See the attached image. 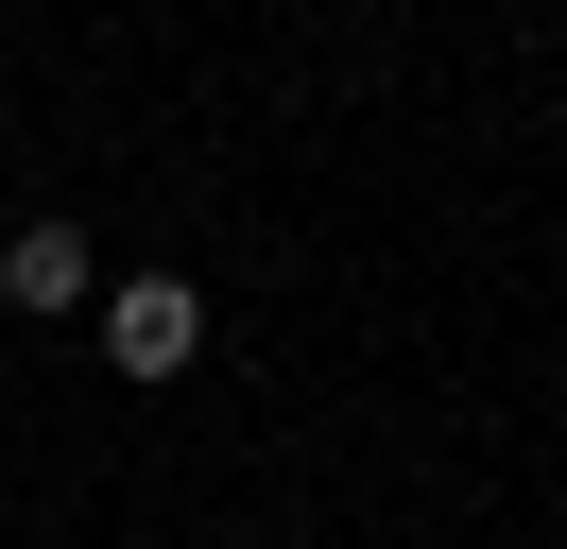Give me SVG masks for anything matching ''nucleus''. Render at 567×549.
<instances>
[{
    "mask_svg": "<svg viewBox=\"0 0 567 549\" xmlns=\"http://www.w3.org/2000/svg\"><path fill=\"white\" fill-rule=\"evenodd\" d=\"M189 343H207V292L189 274H104V361L121 377H189Z\"/></svg>",
    "mask_w": 567,
    "mask_h": 549,
    "instance_id": "nucleus-1",
    "label": "nucleus"
},
{
    "mask_svg": "<svg viewBox=\"0 0 567 549\" xmlns=\"http://www.w3.org/2000/svg\"><path fill=\"white\" fill-rule=\"evenodd\" d=\"M0 309H35V327H52V309H104L86 224H18V240H0Z\"/></svg>",
    "mask_w": 567,
    "mask_h": 549,
    "instance_id": "nucleus-2",
    "label": "nucleus"
}]
</instances>
